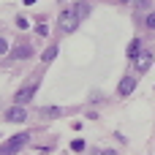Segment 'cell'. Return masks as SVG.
<instances>
[{"label":"cell","mask_w":155,"mask_h":155,"mask_svg":"<svg viewBox=\"0 0 155 155\" xmlns=\"http://www.w3.org/2000/svg\"><path fill=\"white\" fill-rule=\"evenodd\" d=\"M82 25V16L76 14V8L71 5V8H65L63 14H60V19H57V30L63 33V35H71V33H76V27Z\"/></svg>","instance_id":"obj_1"},{"label":"cell","mask_w":155,"mask_h":155,"mask_svg":"<svg viewBox=\"0 0 155 155\" xmlns=\"http://www.w3.org/2000/svg\"><path fill=\"white\" fill-rule=\"evenodd\" d=\"M38 87H41V76H35L33 82H27V84H22L19 90H16V95H14V104H19V106H27L33 98H35V93H38Z\"/></svg>","instance_id":"obj_2"},{"label":"cell","mask_w":155,"mask_h":155,"mask_svg":"<svg viewBox=\"0 0 155 155\" xmlns=\"http://www.w3.org/2000/svg\"><path fill=\"white\" fill-rule=\"evenodd\" d=\"M30 142V131H22V134H14L5 144H0V155H16L25 144Z\"/></svg>","instance_id":"obj_3"},{"label":"cell","mask_w":155,"mask_h":155,"mask_svg":"<svg viewBox=\"0 0 155 155\" xmlns=\"http://www.w3.org/2000/svg\"><path fill=\"white\" fill-rule=\"evenodd\" d=\"M136 82H139L136 74H125V76L120 79V84H117V95H120V98H128V95L136 90Z\"/></svg>","instance_id":"obj_4"},{"label":"cell","mask_w":155,"mask_h":155,"mask_svg":"<svg viewBox=\"0 0 155 155\" xmlns=\"http://www.w3.org/2000/svg\"><path fill=\"white\" fill-rule=\"evenodd\" d=\"M25 120H27V109L25 106L14 104V106L5 109V123H25Z\"/></svg>","instance_id":"obj_5"},{"label":"cell","mask_w":155,"mask_h":155,"mask_svg":"<svg viewBox=\"0 0 155 155\" xmlns=\"http://www.w3.org/2000/svg\"><path fill=\"white\" fill-rule=\"evenodd\" d=\"M150 65H153V52L142 49V52L136 54V60H134V68H136V74H144Z\"/></svg>","instance_id":"obj_6"},{"label":"cell","mask_w":155,"mask_h":155,"mask_svg":"<svg viewBox=\"0 0 155 155\" xmlns=\"http://www.w3.org/2000/svg\"><path fill=\"white\" fill-rule=\"evenodd\" d=\"M11 57H14V60H30V57H33V46H30V44H16V46L11 49Z\"/></svg>","instance_id":"obj_7"},{"label":"cell","mask_w":155,"mask_h":155,"mask_svg":"<svg viewBox=\"0 0 155 155\" xmlns=\"http://www.w3.org/2000/svg\"><path fill=\"white\" fill-rule=\"evenodd\" d=\"M38 114L41 117H63V114H68V109H60V106H44V109H38Z\"/></svg>","instance_id":"obj_8"},{"label":"cell","mask_w":155,"mask_h":155,"mask_svg":"<svg viewBox=\"0 0 155 155\" xmlns=\"http://www.w3.org/2000/svg\"><path fill=\"white\" fill-rule=\"evenodd\" d=\"M139 52H142V41H139V38H134V41L128 44V49H125V57H128V60H136V54H139Z\"/></svg>","instance_id":"obj_9"},{"label":"cell","mask_w":155,"mask_h":155,"mask_svg":"<svg viewBox=\"0 0 155 155\" xmlns=\"http://www.w3.org/2000/svg\"><path fill=\"white\" fill-rule=\"evenodd\" d=\"M74 8H76V14H79L82 19H87V16H90V3H87V0H76V3H74Z\"/></svg>","instance_id":"obj_10"},{"label":"cell","mask_w":155,"mask_h":155,"mask_svg":"<svg viewBox=\"0 0 155 155\" xmlns=\"http://www.w3.org/2000/svg\"><path fill=\"white\" fill-rule=\"evenodd\" d=\"M54 57H57V46L52 44V46H46V49H44V54H41V60H44V63H52Z\"/></svg>","instance_id":"obj_11"},{"label":"cell","mask_w":155,"mask_h":155,"mask_svg":"<svg viewBox=\"0 0 155 155\" xmlns=\"http://www.w3.org/2000/svg\"><path fill=\"white\" fill-rule=\"evenodd\" d=\"M144 25H147V30H155V11H147V16H144Z\"/></svg>","instance_id":"obj_12"},{"label":"cell","mask_w":155,"mask_h":155,"mask_svg":"<svg viewBox=\"0 0 155 155\" xmlns=\"http://www.w3.org/2000/svg\"><path fill=\"white\" fill-rule=\"evenodd\" d=\"M71 150H74V153H82V150H84V139H74V142H71Z\"/></svg>","instance_id":"obj_13"},{"label":"cell","mask_w":155,"mask_h":155,"mask_svg":"<svg viewBox=\"0 0 155 155\" xmlns=\"http://www.w3.org/2000/svg\"><path fill=\"white\" fill-rule=\"evenodd\" d=\"M134 3H136L139 11H150V5H153V0H134Z\"/></svg>","instance_id":"obj_14"},{"label":"cell","mask_w":155,"mask_h":155,"mask_svg":"<svg viewBox=\"0 0 155 155\" xmlns=\"http://www.w3.org/2000/svg\"><path fill=\"white\" fill-rule=\"evenodd\" d=\"M35 33H38V35H49V27H46L44 22H38V25H35Z\"/></svg>","instance_id":"obj_15"},{"label":"cell","mask_w":155,"mask_h":155,"mask_svg":"<svg viewBox=\"0 0 155 155\" xmlns=\"http://www.w3.org/2000/svg\"><path fill=\"white\" fill-rule=\"evenodd\" d=\"M16 27L25 30V27H27V19H25V16H16Z\"/></svg>","instance_id":"obj_16"},{"label":"cell","mask_w":155,"mask_h":155,"mask_svg":"<svg viewBox=\"0 0 155 155\" xmlns=\"http://www.w3.org/2000/svg\"><path fill=\"white\" fill-rule=\"evenodd\" d=\"M93 155H117L114 150H93Z\"/></svg>","instance_id":"obj_17"},{"label":"cell","mask_w":155,"mask_h":155,"mask_svg":"<svg viewBox=\"0 0 155 155\" xmlns=\"http://www.w3.org/2000/svg\"><path fill=\"white\" fill-rule=\"evenodd\" d=\"M8 52V44H5V38H0V54H5Z\"/></svg>","instance_id":"obj_18"},{"label":"cell","mask_w":155,"mask_h":155,"mask_svg":"<svg viewBox=\"0 0 155 155\" xmlns=\"http://www.w3.org/2000/svg\"><path fill=\"white\" fill-rule=\"evenodd\" d=\"M114 3H134V0H114Z\"/></svg>","instance_id":"obj_19"}]
</instances>
